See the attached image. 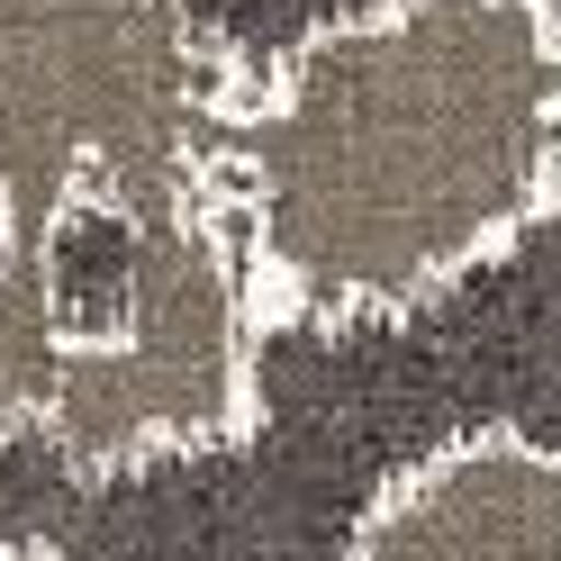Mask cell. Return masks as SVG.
I'll return each instance as SVG.
<instances>
[{
    "instance_id": "2",
    "label": "cell",
    "mask_w": 561,
    "mask_h": 561,
    "mask_svg": "<svg viewBox=\"0 0 561 561\" xmlns=\"http://www.w3.org/2000/svg\"><path fill=\"white\" fill-rule=\"evenodd\" d=\"M110 263L82 308L55 299L37 435L73 471H146L218 453L263 408V308L244 272L227 172L154 208L82 199Z\"/></svg>"
},
{
    "instance_id": "4",
    "label": "cell",
    "mask_w": 561,
    "mask_h": 561,
    "mask_svg": "<svg viewBox=\"0 0 561 561\" xmlns=\"http://www.w3.org/2000/svg\"><path fill=\"white\" fill-rule=\"evenodd\" d=\"M344 561H561V435L480 426L371 489Z\"/></svg>"
},
{
    "instance_id": "1",
    "label": "cell",
    "mask_w": 561,
    "mask_h": 561,
    "mask_svg": "<svg viewBox=\"0 0 561 561\" xmlns=\"http://www.w3.org/2000/svg\"><path fill=\"white\" fill-rule=\"evenodd\" d=\"M263 327H371L561 208V0H363L218 127Z\"/></svg>"
},
{
    "instance_id": "5",
    "label": "cell",
    "mask_w": 561,
    "mask_h": 561,
    "mask_svg": "<svg viewBox=\"0 0 561 561\" xmlns=\"http://www.w3.org/2000/svg\"><path fill=\"white\" fill-rule=\"evenodd\" d=\"M0 561H55V552H0Z\"/></svg>"
},
{
    "instance_id": "3",
    "label": "cell",
    "mask_w": 561,
    "mask_h": 561,
    "mask_svg": "<svg viewBox=\"0 0 561 561\" xmlns=\"http://www.w3.org/2000/svg\"><path fill=\"white\" fill-rule=\"evenodd\" d=\"M236 91L182 0H0V254H46L82 199L199 191Z\"/></svg>"
}]
</instances>
